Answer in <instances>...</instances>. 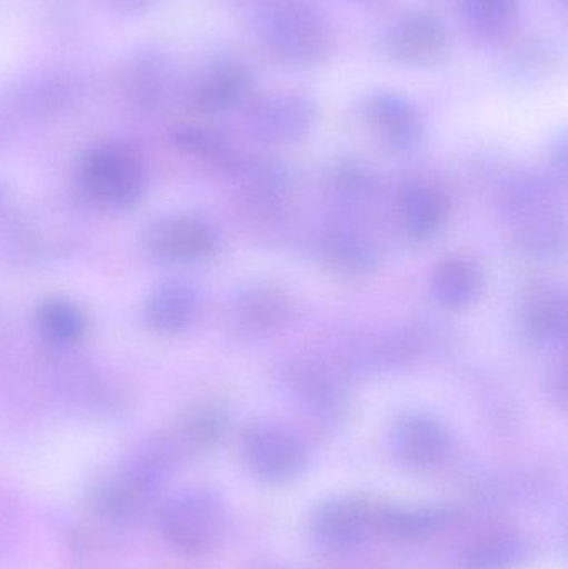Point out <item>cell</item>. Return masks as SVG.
I'll use <instances>...</instances> for the list:
<instances>
[{"label":"cell","mask_w":568,"mask_h":569,"mask_svg":"<svg viewBox=\"0 0 568 569\" xmlns=\"http://www.w3.org/2000/svg\"><path fill=\"white\" fill-rule=\"evenodd\" d=\"M262 40L273 59L287 66H316L329 52L326 22L300 0H279L266 10Z\"/></svg>","instance_id":"cell-4"},{"label":"cell","mask_w":568,"mask_h":569,"mask_svg":"<svg viewBox=\"0 0 568 569\" xmlns=\"http://www.w3.org/2000/svg\"><path fill=\"white\" fill-rule=\"evenodd\" d=\"M373 129L399 152L412 150L422 137V122L412 103L393 93L372 97L367 107Z\"/></svg>","instance_id":"cell-21"},{"label":"cell","mask_w":568,"mask_h":569,"mask_svg":"<svg viewBox=\"0 0 568 569\" xmlns=\"http://www.w3.org/2000/svg\"><path fill=\"white\" fill-rule=\"evenodd\" d=\"M286 381L290 393L316 420L332 425L346 415L347 398L342 387L320 365L307 361L292 365L287 371Z\"/></svg>","instance_id":"cell-12"},{"label":"cell","mask_w":568,"mask_h":569,"mask_svg":"<svg viewBox=\"0 0 568 569\" xmlns=\"http://www.w3.org/2000/svg\"><path fill=\"white\" fill-rule=\"evenodd\" d=\"M317 106L302 93L263 97L249 113V127L257 140L270 146L299 142L316 126Z\"/></svg>","instance_id":"cell-9"},{"label":"cell","mask_w":568,"mask_h":569,"mask_svg":"<svg viewBox=\"0 0 568 569\" xmlns=\"http://www.w3.org/2000/svg\"><path fill=\"white\" fill-rule=\"evenodd\" d=\"M484 282L479 263L466 257H450L437 263L430 273V297L446 310H464L479 300Z\"/></svg>","instance_id":"cell-17"},{"label":"cell","mask_w":568,"mask_h":569,"mask_svg":"<svg viewBox=\"0 0 568 569\" xmlns=\"http://www.w3.org/2000/svg\"><path fill=\"white\" fill-rule=\"evenodd\" d=\"M567 371H566V365L560 363L559 368H556V371H554L552 375V388H550V391L554 393V400L557 401V403L566 405V397H567Z\"/></svg>","instance_id":"cell-30"},{"label":"cell","mask_w":568,"mask_h":569,"mask_svg":"<svg viewBox=\"0 0 568 569\" xmlns=\"http://www.w3.org/2000/svg\"><path fill=\"white\" fill-rule=\"evenodd\" d=\"M7 102L20 123L57 116L72 99V83L53 70L30 73L6 92Z\"/></svg>","instance_id":"cell-14"},{"label":"cell","mask_w":568,"mask_h":569,"mask_svg":"<svg viewBox=\"0 0 568 569\" xmlns=\"http://www.w3.org/2000/svg\"><path fill=\"white\" fill-rule=\"evenodd\" d=\"M359 2L372 3L377 2V0H359Z\"/></svg>","instance_id":"cell-32"},{"label":"cell","mask_w":568,"mask_h":569,"mask_svg":"<svg viewBox=\"0 0 568 569\" xmlns=\"http://www.w3.org/2000/svg\"><path fill=\"white\" fill-rule=\"evenodd\" d=\"M182 458L169 435L149 438L90 491L93 511L110 523H136L162 497Z\"/></svg>","instance_id":"cell-1"},{"label":"cell","mask_w":568,"mask_h":569,"mask_svg":"<svg viewBox=\"0 0 568 569\" xmlns=\"http://www.w3.org/2000/svg\"><path fill=\"white\" fill-rule=\"evenodd\" d=\"M6 189H3L2 183H0V203H2L3 200H6Z\"/></svg>","instance_id":"cell-31"},{"label":"cell","mask_w":568,"mask_h":569,"mask_svg":"<svg viewBox=\"0 0 568 569\" xmlns=\"http://www.w3.org/2000/svg\"><path fill=\"white\" fill-rule=\"evenodd\" d=\"M77 190L86 202L102 210H126L142 199L147 170L132 149L119 143L92 147L80 157Z\"/></svg>","instance_id":"cell-3"},{"label":"cell","mask_w":568,"mask_h":569,"mask_svg":"<svg viewBox=\"0 0 568 569\" xmlns=\"http://www.w3.org/2000/svg\"><path fill=\"white\" fill-rule=\"evenodd\" d=\"M202 311V295L187 280H167L157 284L142 308L143 323L159 335L183 333Z\"/></svg>","instance_id":"cell-10"},{"label":"cell","mask_w":568,"mask_h":569,"mask_svg":"<svg viewBox=\"0 0 568 569\" xmlns=\"http://www.w3.org/2000/svg\"><path fill=\"white\" fill-rule=\"evenodd\" d=\"M309 535L329 553L356 550L377 535V505L356 495L327 498L310 515Z\"/></svg>","instance_id":"cell-6"},{"label":"cell","mask_w":568,"mask_h":569,"mask_svg":"<svg viewBox=\"0 0 568 569\" xmlns=\"http://www.w3.org/2000/svg\"><path fill=\"white\" fill-rule=\"evenodd\" d=\"M159 530L179 553L206 557L226 540L229 508L210 488H187L160 505Z\"/></svg>","instance_id":"cell-2"},{"label":"cell","mask_w":568,"mask_h":569,"mask_svg":"<svg viewBox=\"0 0 568 569\" xmlns=\"http://www.w3.org/2000/svg\"><path fill=\"white\" fill-rule=\"evenodd\" d=\"M20 120L13 113L12 107L7 102L6 97H0V146L12 139L16 130L19 129Z\"/></svg>","instance_id":"cell-29"},{"label":"cell","mask_w":568,"mask_h":569,"mask_svg":"<svg viewBox=\"0 0 568 569\" xmlns=\"http://www.w3.org/2000/svg\"><path fill=\"white\" fill-rule=\"evenodd\" d=\"M399 209L407 232L426 242L442 230L449 203L444 192L432 183L413 180L400 190Z\"/></svg>","instance_id":"cell-20"},{"label":"cell","mask_w":568,"mask_h":569,"mask_svg":"<svg viewBox=\"0 0 568 569\" xmlns=\"http://www.w3.org/2000/svg\"><path fill=\"white\" fill-rule=\"evenodd\" d=\"M250 87L252 79L242 66L219 63L197 80L190 100L199 112H227L246 100Z\"/></svg>","instance_id":"cell-19"},{"label":"cell","mask_w":568,"mask_h":569,"mask_svg":"<svg viewBox=\"0 0 568 569\" xmlns=\"http://www.w3.org/2000/svg\"><path fill=\"white\" fill-rule=\"evenodd\" d=\"M167 63L156 50L133 57L126 69L127 93L140 107L152 109L162 100L167 89Z\"/></svg>","instance_id":"cell-25"},{"label":"cell","mask_w":568,"mask_h":569,"mask_svg":"<svg viewBox=\"0 0 568 569\" xmlns=\"http://www.w3.org/2000/svg\"><path fill=\"white\" fill-rule=\"evenodd\" d=\"M529 557V543L516 530H492L464 550L462 569H517Z\"/></svg>","instance_id":"cell-22"},{"label":"cell","mask_w":568,"mask_h":569,"mask_svg":"<svg viewBox=\"0 0 568 569\" xmlns=\"http://www.w3.org/2000/svg\"><path fill=\"white\" fill-rule=\"evenodd\" d=\"M459 511L449 505H377V533L396 541H426L452 527Z\"/></svg>","instance_id":"cell-13"},{"label":"cell","mask_w":568,"mask_h":569,"mask_svg":"<svg viewBox=\"0 0 568 569\" xmlns=\"http://www.w3.org/2000/svg\"><path fill=\"white\" fill-rule=\"evenodd\" d=\"M320 257L333 272L342 276H363L379 262L376 247L353 230L336 229L320 242Z\"/></svg>","instance_id":"cell-24"},{"label":"cell","mask_w":568,"mask_h":569,"mask_svg":"<svg viewBox=\"0 0 568 569\" xmlns=\"http://www.w3.org/2000/svg\"><path fill=\"white\" fill-rule=\"evenodd\" d=\"M33 323L40 337L57 348L79 345L87 335V317L82 308L66 298H47L33 310Z\"/></svg>","instance_id":"cell-23"},{"label":"cell","mask_w":568,"mask_h":569,"mask_svg":"<svg viewBox=\"0 0 568 569\" xmlns=\"http://www.w3.org/2000/svg\"><path fill=\"white\" fill-rule=\"evenodd\" d=\"M172 142L180 152L203 162L216 166H229L232 162L229 143L217 130L200 126H180L172 130Z\"/></svg>","instance_id":"cell-27"},{"label":"cell","mask_w":568,"mask_h":569,"mask_svg":"<svg viewBox=\"0 0 568 569\" xmlns=\"http://www.w3.org/2000/svg\"><path fill=\"white\" fill-rule=\"evenodd\" d=\"M464 20L474 36L499 42L509 36L517 17V0H460Z\"/></svg>","instance_id":"cell-26"},{"label":"cell","mask_w":568,"mask_h":569,"mask_svg":"<svg viewBox=\"0 0 568 569\" xmlns=\"http://www.w3.org/2000/svg\"><path fill=\"white\" fill-rule=\"evenodd\" d=\"M242 455L250 473L269 485L296 481L310 465L306 441L273 421H259L243 431Z\"/></svg>","instance_id":"cell-5"},{"label":"cell","mask_w":568,"mask_h":569,"mask_svg":"<svg viewBox=\"0 0 568 569\" xmlns=\"http://www.w3.org/2000/svg\"><path fill=\"white\" fill-rule=\"evenodd\" d=\"M390 450L407 470L436 471L449 461L454 441L449 428L423 411H409L393 421Z\"/></svg>","instance_id":"cell-8"},{"label":"cell","mask_w":568,"mask_h":569,"mask_svg":"<svg viewBox=\"0 0 568 569\" xmlns=\"http://www.w3.org/2000/svg\"><path fill=\"white\" fill-rule=\"evenodd\" d=\"M289 295L276 284L252 283L240 288L230 303L233 323L249 333H266L282 327L292 313Z\"/></svg>","instance_id":"cell-16"},{"label":"cell","mask_w":568,"mask_h":569,"mask_svg":"<svg viewBox=\"0 0 568 569\" xmlns=\"http://www.w3.org/2000/svg\"><path fill=\"white\" fill-rule=\"evenodd\" d=\"M229 431V415L220 405H193L173 425L169 435L182 457L206 453L216 448Z\"/></svg>","instance_id":"cell-18"},{"label":"cell","mask_w":568,"mask_h":569,"mask_svg":"<svg viewBox=\"0 0 568 569\" xmlns=\"http://www.w3.org/2000/svg\"><path fill=\"white\" fill-rule=\"evenodd\" d=\"M142 246L153 260L183 266L216 256L220 237L212 223L199 217L169 216L146 227Z\"/></svg>","instance_id":"cell-7"},{"label":"cell","mask_w":568,"mask_h":569,"mask_svg":"<svg viewBox=\"0 0 568 569\" xmlns=\"http://www.w3.org/2000/svg\"><path fill=\"white\" fill-rule=\"evenodd\" d=\"M99 2L120 16H139L153 9L159 0H99Z\"/></svg>","instance_id":"cell-28"},{"label":"cell","mask_w":568,"mask_h":569,"mask_svg":"<svg viewBox=\"0 0 568 569\" xmlns=\"http://www.w3.org/2000/svg\"><path fill=\"white\" fill-rule=\"evenodd\" d=\"M447 46L446 27L429 13L403 17L387 36L390 57L407 66H432L446 56Z\"/></svg>","instance_id":"cell-11"},{"label":"cell","mask_w":568,"mask_h":569,"mask_svg":"<svg viewBox=\"0 0 568 569\" xmlns=\"http://www.w3.org/2000/svg\"><path fill=\"white\" fill-rule=\"evenodd\" d=\"M567 298L560 288L539 284L530 288L520 307L524 333L539 347H559L567 338Z\"/></svg>","instance_id":"cell-15"}]
</instances>
